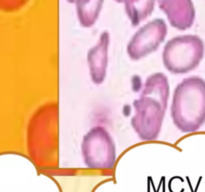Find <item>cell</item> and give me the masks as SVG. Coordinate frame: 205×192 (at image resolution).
I'll return each instance as SVG.
<instances>
[{"label":"cell","mask_w":205,"mask_h":192,"mask_svg":"<svg viewBox=\"0 0 205 192\" xmlns=\"http://www.w3.org/2000/svg\"><path fill=\"white\" fill-rule=\"evenodd\" d=\"M115 1H116V2H121V3H122V2H123V0H115Z\"/></svg>","instance_id":"4fadbf2b"},{"label":"cell","mask_w":205,"mask_h":192,"mask_svg":"<svg viewBox=\"0 0 205 192\" xmlns=\"http://www.w3.org/2000/svg\"><path fill=\"white\" fill-rule=\"evenodd\" d=\"M32 129L33 152L43 153L44 159H53L58 152V106L45 104L36 113Z\"/></svg>","instance_id":"5b68a950"},{"label":"cell","mask_w":205,"mask_h":192,"mask_svg":"<svg viewBox=\"0 0 205 192\" xmlns=\"http://www.w3.org/2000/svg\"><path fill=\"white\" fill-rule=\"evenodd\" d=\"M169 93V82L164 73L155 72L146 78L139 98L133 101L134 115L130 121L140 140L152 141L160 135Z\"/></svg>","instance_id":"6da1fadb"},{"label":"cell","mask_w":205,"mask_h":192,"mask_svg":"<svg viewBox=\"0 0 205 192\" xmlns=\"http://www.w3.org/2000/svg\"><path fill=\"white\" fill-rule=\"evenodd\" d=\"M81 154L88 168L111 169L116 161L115 141L104 126H93L83 136Z\"/></svg>","instance_id":"277c9868"},{"label":"cell","mask_w":205,"mask_h":192,"mask_svg":"<svg viewBox=\"0 0 205 192\" xmlns=\"http://www.w3.org/2000/svg\"><path fill=\"white\" fill-rule=\"evenodd\" d=\"M68 2H70V3H74L75 2V0H67Z\"/></svg>","instance_id":"7c38bea8"},{"label":"cell","mask_w":205,"mask_h":192,"mask_svg":"<svg viewBox=\"0 0 205 192\" xmlns=\"http://www.w3.org/2000/svg\"><path fill=\"white\" fill-rule=\"evenodd\" d=\"M28 0H0V7L5 10H15L23 6Z\"/></svg>","instance_id":"8fae6325"},{"label":"cell","mask_w":205,"mask_h":192,"mask_svg":"<svg viewBox=\"0 0 205 192\" xmlns=\"http://www.w3.org/2000/svg\"><path fill=\"white\" fill-rule=\"evenodd\" d=\"M159 8L167 16L168 22L178 30H186L193 25L195 7L192 0H157Z\"/></svg>","instance_id":"ba28073f"},{"label":"cell","mask_w":205,"mask_h":192,"mask_svg":"<svg viewBox=\"0 0 205 192\" xmlns=\"http://www.w3.org/2000/svg\"><path fill=\"white\" fill-rule=\"evenodd\" d=\"M168 27L165 20L154 18L136 30L127 43L126 52L133 61L145 58L157 50L165 40Z\"/></svg>","instance_id":"8992f818"},{"label":"cell","mask_w":205,"mask_h":192,"mask_svg":"<svg viewBox=\"0 0 205 192\" xmlns=\"http://www.w3.org/2000/svg\"><path fill=\"white\" fill-rule=\"evenodd\" d=\"M204 53L205 44L198 35H177L164 45L162 62L166 70L172 74H186L199 66Z\"/></svg>","instance_id":"3957f363"},{"label":"cell","mask_w":205,"mask_h":192,"mask_svg":"<svg viewBox=\"0 0 205 192\" xmlns=\"http://www.w3.org/2000/svg\"><path fill=\"white\" fill-rule=\"evenodd\" d=\"M156 0H123L125 12L133 26L139 25L154 10Z\"/></svg>","instance_id":"30bf717a"},{"label":"cell","mask_w":205,"mask_h":192,"mask_svg":"<svg viewBox=\"0 0 205 192\" xmlns=\"http://www.w3.org/2000/svg\"><path fill=\"white\" fill-rule=\"evenodd\" d=\"M170 114L179 131H198L205 123V79L189 76L180 81L172 96Z\"/></svg>","instance_id":"7a4b0ae2"},{"label":"cell","mask_w":205,"mask_h":192,"mask_svg":"<svg viewBox=\"0 0 205 192\" xmlns=\"http://www.w3.org/2000/svg\"><path fill=\"white\" fill-rule=\"evenodd\" d=\"M74 3L80 25L91 27L99 17L104 0H75Z\"/></svg>","instance_id":"9c48e42d"},{"label":"cell","mask_w":205,"mask_h":192,"mask_svg":"<svg viewBox=\"0 0 205 192\" xmlns=\"http://www.w3.org/2000/svg\"><path fill=\"white\" fill-rule=\"evenodd\" d=\"M110 45V34L107 30L102 31L96 44L89 49L86 56L89 75L91 81L100 85L105 81L108 67V52Z\"/></svg>","instance_id":"52a82bcc"}]
</instances>
